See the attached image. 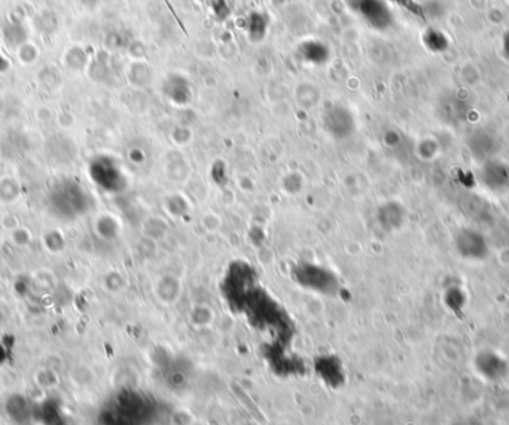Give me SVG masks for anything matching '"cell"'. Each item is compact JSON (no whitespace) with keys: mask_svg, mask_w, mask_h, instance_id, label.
<instances>
[{"mask_svg":"<svg viewBox=\"0 0 509 425\" xmlns=\"http://www.w3.org/2000/svg\"><path fill=\"white\" fill-rule=\"evenodd\" d=\"M50 209L61 220H75L90 209V195L81 184L63 179L48 194Z\"/></svg>","mask_w":509,"mask_h":425,"instance_id":"6da1fadb","label":"cell"},{"mask_svg":"<svg viewBox=\"0 0 509 425\" xmlns=\"http://www.w3.org/2000/svg\"><path fill=\"white\" fill-rule=\"evenodd\" d=\"M457 255L469 263H481L490 255V244L485 234L473 227H462L455 234Z\"/></svg>","mask_w":509,"mask_h":425,"instance_id":"7a4b0ae2","label":"cell"},{"mask_svg":"<svg viewBox=\"0 0 509 425\" xmlns=\"http://www.w3.org/2000/svg\"><path fill=\"white\" fill-rule=\"evenodd\" d=\"M346 3L375 30H387L393 24V14L387 0H346Z\"/></svg>","mask_w":509,"mask_h":425,"instance_id":"3957f363","label":"cell"},{"mask_svg":"<svg viewBox=\"0 0 509 425\" xmlns=\"http://www.w3.org/2000/svg\"><path fill=\"white\" fill-rule=\"evenodd\" d=\"M477 182L483 188L494 194H503L509 191V165L499 158H490L481 163Z\"/></svg>","mask_w":509,"mask_h":425,"instance_id":"277c9868","label":"cell"},{"mask_svg":"<svg viewBox=\"0 0 509 425\" xmlns=\"http://www.w3.org/2000/svg\"><path fill=\"white\" fill-rule=\"evenodd\" d=\"M473 366L483 378L489 380H499L508 372L506 359L501 354L490 350L478 352L473 359Z\"/></svg>","mask_w":509,"mask_h":425,"instance_id":"5b68a950","label":"cell"},{"mask_svg":"<svg viewBox=\"0 0 509 425\" xmlns=\"http://www.w3.org/2000/svg\"><path fill=\"white\" fill-rule=\"evenodd\" d=\"M324 126L328 133L334 137H346L353 132L355 121H353L351 114L342 106H334L328 109L324 117Z\"/></svg>","mask_w":509,"mask_h":425,"instance_id":"8992f818","label":"cell"},{"mask_svg":"<svg viewBox=\"0 0 509 425\" xmlns=\"http://www.w3.org/2000/svg\"><path fill=\"white\" fill-rule=\"evenodd\" d=\"M468 147L472 152V156L475 158H478L481 163L493 158L497 151L496 140L485 132L473 133L468 140Z\"/></svg>","mask_w":509,"mask_h":425,"instance_id":"52a82bcc","label":"cell"},{"mask_svg":"<svg viewBox=\"0 0 509 425\" xmlns=\"http://www.w3.org/2000/svg\"><path fill=\"white\" fill-rule=\"evenodd\" d=\"M164 93L172 102L178 105H185L191 99L190 84L181 75H170L167 82L164 84Z\"/></svg>","mask_w":509,"mask_h":425,"instance_id":"ba28073f","label":"cell"},{"mask_svg":"<svg viewBox=\"0 0 509 425\" xmlns=\"http://www.w3.org/2000/svg\"><path fill=\"white\" fill-rule=\"evenodd\" d=\"M268 26H270L268 14L261 13V10H252L245 21V29L253 42H261L265 36H267Z\"/></svg>","mask_w":509,"mask_h":425,"instance_id":"9c48e42d","label":"cell"},{"mask_svg":"<svg viewBox=\"0 0 509 425\" xmlns=\"http://www.w3.org/2000/svg\"><path fill=\"white\" fill-rule=\"evenodd\" d=\"M300 56L307 63L324 64L329 57V50L324 42L310 39L300 45Z\"/></svg>","mask_w":509,"mask_h":425,"instance_id":"30bf717a","label":"cell"},{"mask_svg":"<svg viewBox=\"0 0 509 425\" xmlns=\"http://www.w3.org/2000/svg\"><path fill=\"white\" fill-rule=\"evenodd\" d=\"M466 292L459 283H451L444 291V303L447 309L457 317H462L464 308H466Z\"/></svg>","mask_w":509,"mask_h":425,"instance_id":"8fae6325","label":"cell"},{"mask_svg":"<svg viewBox=\"0 0 509 425\" xmlns=\"http://www.w3.org/2000/svg\"><path fill=\"white\" fill-rule=\"evenodd\" d=\"M423 45L426 50L434 54H442L450 48V39L448 36L441 31L439 29L429 27L423 33Z\"/></svg>","mask_w":509,"mask_h":425,"instance_id":"7c38bea8","label":"cell"},{"mask_svg":"<svg viewBox=\"0 0 509 425\" xmlns=\"http://www.w3.org/2000/svg\"><path fill=\"white\" fill-rule=\"evenodd\" d=\"M389 2L405 9L407 13L413 14L417 18H425V9L418 0H389Z\"/></svg>","mask_w":509,"mask_h":425,"instance_id":"4fadbf2b","label":"cell"},{"mask_svg":"<svg viewBox=\"0 0 509 425\" xmlns=\"http://www.w3.org/2000/svg\"><path fill=\"white\" fill-rule=\"evenodd\" d=\"M210 9H212V14L218 20H227L231 14V6L228 0H208Z\"/></svg>","mask_w":509,"mask_h":425,"instance_id":"5bb4252c","label":"cell"},{"mask_svg":"<svg viewBox=\"0 0 509 425\" xmlns=\"http://www.w3.org/2000/svg\"><path fill=\"white\" fill-rule=\"evenodd\" d=\"M456 179L464 188H472L473 185H477V177H473L471 172L457 170L456 172Z\"/></svg>","mask_w":509,"mask_h":425,"instance_id":"9a60e30c","label":"cell"},{"mask_svg":"<svg viewBox=\"0 0 509 425\" xmlns=\"http://www.w3.org/2000/svg\"><path fill=\"white\" fill-rule=\"evenodd\" d=\"M501 50L503 57L509 61V30H506L503 36H502V43H501Z\"/></svg>","mask_w":509,"mask_h":425,"instance_id":"2e32d148","label":"cell"},{"mask_svg":"<svg viewBox=\"0 0 509 425\" xmlns=\"http://www.w3.org/2000/svg\"><path fill=\"white\" fill-rule=\"evenodd\" d=\"M284 2H287V0H274V3H284Z\"/></svg>","mask_w":509,"mask_h":425,"instance_id":"e0dca14e","label":"cell"},{"mask_svg":"<svg viewBox=\"0 0 509 425\" xmlns=\"http://www.w3.org/2000/svg\"><path fill=\"white\" fill-rule=\"evenodd\" d=\"M508 102H509V94H508Z\"/></svg>","mask_w":509,"mask_h":425,"instance_id":"ac0fdd59","label":"cell"},{"mask_svg":"<svg viewBox=\"0 0 509 425\" xmlns=\"http://www.w3.org/2000/svg\"><path fill=\"white\" fill-rule=\"evenodd\" d=\"M206 2H208V0H206Z\"/></svg>","mask_w":509,"mask_h":425,"instance_id":"d6986e66","label":"cell"}]
</instances>
